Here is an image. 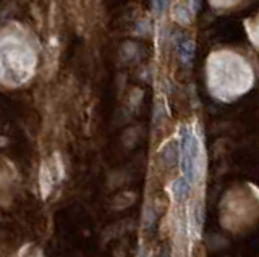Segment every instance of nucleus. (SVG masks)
Wrapping results in <instances>:
<instances>
[{"label": "nucleus", "instance_id": "f257e3e1", "mask_svg": "<svg viewBox=\"0 0 259 257\" xmlns=\"http://www.w3.org/2000/svg\"><path fill=\"white\" fill-rule=\"evenodd\" d=\"M178 164L182 177L193 185L200 177L201 168V144L190 126H183L178 138Z\"/></svg>", "mask_w": 259, "mask_h": 257}, {"label": "nucleus", "instance_id": "f03ea898", "mask_svg": "<svg viewBox=\"0 0 259 257\" xmlns=\"http://www.w3.org/2000/svg\"><path fill=\"white\" fill-rule=\"evenodd\" d=\"M56 181H58V180H57L56 170H54L52 162L44 160L42 165H40V170H39V188H40V193H42L44 199L52 193Z\"/></svg>", "mask_w": 259, "mask_h": 257}, {"label": "nucleus", "instance_id": "7ed1b4c3", "mask_svg": "<svg viewBox=\"0 0 259 257\" xmlns=\"http://www.w3.org/2000/svg\"><path fill=\"white\" fill-rule=\"evenodd\" d=\"M190 191H192V185H190L183 177L175 178L172 181V185H170V194H172V199L175 202H178V204L188 199Z\"/></svg>", "mask_w": 259, "mask_h": 257}, {"label": "nucleus", "instance_id": "20e7f679", "mask_svg": "<svg viewBox=\"0 0 259 257\" xmlns=\"http://www.w3.org/2000/svg\"><path fill=\"white\" fill-rule=\"evenodd\" d=\"M136 196L132 191H124L118 193L115 198L112 199V209L114 211H124V209L130 207L134 202Z\"/></svg>", "mask_w": 259, "mask_h": 257}, {"label": "nucleus", "instance_id": "39448f33", "mask_svg": "<svg viewBox=\"0 0 259 257\" xmlns=\"http://www.w3.org/2000/svg\"><path fill=\"white\" fill-rule=\"evenodd\" d=\"M160 157H162V162L167 167H174L176 162H178V144L168 143L166 147L162 149Z\"/></svg>", "mask_w": 259, "mask_h": 257}, {"label": "nucleus", "instance_id": "423d86ee", "mask_svg": "<svg viewBox=\"0 0 259 257\" xmlns=\"http://www.w3.org/2000/svg\"><path fill=\"white\" fill-rule=\"evenodd\" d=\"M178 55H180V60L183 63H190L193 60V55H194V42L193 40H182L178 44Z\"/></svg>", "mask_w": 259, "mask_h": 257}, {"label": "nucleus", "instance_id": "0eeeda50", "mask_svg": "<svg viewBox=\"0 0 259 257\" xmlns=\"http://www.w3.org/2000/svg\"><path fill=\"white\" fill-rule=\"evenodd\" d=\"M136 49H138V47H136V44L132 42V40L125 42L124 45H122V49H120L122 60H126V62H128V60H132L136 55Z\"/></svg>", "mask_w": 259, "mask_h": 257}, {"label": "nucleus", "instance_id": "6e6552de", "mask_svg": "<svg viewBox=\"0 0 259 257\" xmlns=\"http://www.w3.org/2000/svg\"><path fill=\"white\" fill-rule=\"evenodd\" d=\"M174 18H175V21H178L182 24H188L190 23V11L183 8V6H178V8L174 11Z\"/></svg>", "mask_w": 259, "mask_h": 257}, {"label": "nucleus", "instance_id": "1a4fd4ad", "mask_svg": "<svg viewBox=\"0 0 259 257\" xmlns=\"http://www.w3.org/2000/svg\"><path fill=\"white\" fill-rule=\"evenodd\" d=\"M141 99H142V91L138 89V87H134V89L130 92V96H128V100H130V104H132L133 107H136L140 102H141Z\"/></svg>", "mask_w": 259, "mask_h": 257}, {"label": "nucleus", "instance_id": "9d476101", "mask_svg": "<svg viewBox=\"0 0 259 257\" xmlns=\"http://www.w3.org/2000/svg\"><path fill=\"white\" fill-rule=\"evenodd\" d=\"M134 130H126L125 134H124V144L128 146V147H132L134 143H136V136L133 134Z\"/></svg>", "mask_w": 259, "mask_h": 257}, {"label": "nucleus", "instance_id": "9b49d317", "mask_svg": "<svg viewBox=\"0 0 259 257\" xmlns=\"http://www.w3.org/2000/svg\"><path fill=\"white\" fill-rule=\"evenodd\" d=\"M142 222H144V225H146V227H151V225H152V222H154V212H152V211H149L148 207L144 209V212H142Z\"/></svg>", "mask_w": 259, "mask_h": 257}, {"label": "nucleus", "instance_id": "f8f14e48", "mask_svg": "<svg viewBox=\"0 0 259 257\" xmlns=\"http://www.w3.org/2000/svg\"><path fill=\"white\" fill-rule=\"evenodd\" d=\"M167 5H168L167 2H152V3H151V6L156 10V13H158V15H160V13H162V8H166Z\"/></svg>", "mask_w": 259, "mask_h": 257}, {"label": "nucleus", "instance_id": "ddd939ff", "mask_svg": "<svg viewBox=\"0 0 259 257\" xmlns=\"http://www.w3.org/2000/svg\"><path fill=\"white\" fill-rule=\"evenodd\" d=\"M141 257H151V254H146V256H141Z\"/></svg>", "mask_w": 259, "mask_h": 257}]
</instances>
